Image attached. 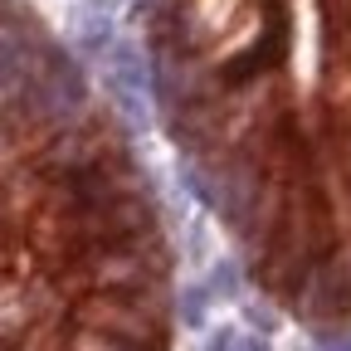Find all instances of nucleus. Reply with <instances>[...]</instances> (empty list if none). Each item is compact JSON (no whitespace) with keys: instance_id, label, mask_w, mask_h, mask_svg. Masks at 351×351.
<instances>
[{"instance_id":"nucleus-1","label":"nucleus","mask_w":351,"mask_h":351,"mask_svg":"<svg viewBox=\"0 0 351 351\" xmlns=\"http://www.w3.org/2000/svg\"><path fill=\"white\" fill-rule=\"evenodd\" d=\"M156 122L244 278L351 332V0H142Z\"/></svg>"},{"instance_id":"nucleus-2","label":"nucleus","mask_w":351,"mask_h":351,"mask_svg":"<svg viewBox=\"0 0 351 351\" xmlns=\"http://www.w3.org/2000/svg\"><path fill=\"white\" fill-rule=\"evenodd\" d=\"M176 274L122 112L29 0H0V351H176Z\"/></svg>"}]
</instances>
